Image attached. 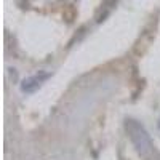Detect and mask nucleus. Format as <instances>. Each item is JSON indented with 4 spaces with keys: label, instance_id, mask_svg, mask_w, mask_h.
<instances>
[{
    "label": "nucleus",
    "instance_id": "3",
    "mask_svg": "<svg viewBox=\"0 0 160 160\" xmlns=\"http://www.w3.org/2000/svg\"><path fill=\"white\" fill-rule=\"evenodd\" d=\"M158 127H160V123H158Z\"/></svg>",
    "mask_w": 160,
    "mask_h": 160
},
{
    "label": "nucleus",
    "instance_id": "2",
    "mask_svg": "<svg viewBox=\"0 0 160 160\" xmlns=\"http://www.w3.org/2000/svg\"><path fill=\"white\" fill-rule=\"evenodd\" d=\"M50 72H37L31 77H28L24 80V82L21 83V91L22 93H34L35 90H38L40 87H42V83L45 82L47 78H50Z\"/></svg>",
    "mask_w": 160,
    "mask_h": 160
},
{
    "label": "nucleus",
    "instance_id": "1",
    "mask_svg": "<svg viewBox=\"0 0 160 160\" xmlns=\"http://www.w3.org/2000/svg\"><path fill=\"white\" fill-rule=\"evenodd\" d=\"M125 130L128 133V138L131 139L133 146L138 152L139 157H142L144 160H152L154 157V144L152 139L149 136V133L146 131V128L136 122L133 118H127L125 120Z\"/></svg>",
    "mask_w": 160,
    "mask_h": 160
}]
</instances>
